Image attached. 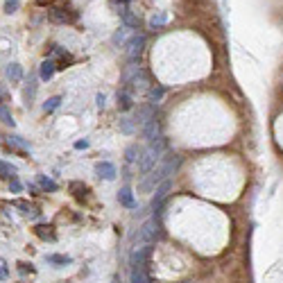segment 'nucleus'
Masks as SVG:
<instances>
[{
	"label": "nucleus",
	"instance_id": "f257e3e1",
	"mask_svg": "<svg viewBox=\"0 0 283 283\" xmlns=\"http://www.w3.org/2000/svg\"><path fill=\"white\" fill-rule=\"evenodd\" d=\"M123 50H125L127 61L138 63L140 55H143V50H145V34H143V32H134V34L129 37V41L125 43Z\"/></svg>",
	"mask_w": 283,
	"mask_h": 283
},
{
	"label": "nucleus",
	"instance_id": "f03ea898",
	"mask_svg": "<svg viewBox=\"0 0 283 283\" xmlns=\"http://www.w3.org/2000/svg\"><path fill=\"white\" fill-rule=\"evenodd\" d=\"M161 157H163V154L159 152V150H154L152 145H148V148L143 150V154H140V161H138V172L143 174H148V172H152L154 168H157V163L161 161Z\"/></svg>",
	"mask_w": 283,
	"mask_h": 283
},
{
	"label": "nucleus",
	"instance_id": "7ed1b4c3",
	"mask_svg": "<svg viewBox=\"0 0 283 283\" xmlns=\"http://www.w3.org/2000/svg\"><path fill=\"white\" fill-rule=\"evenodd\" d=\"M159 236V218H150L140 224L138 229V245H148V242H154Z\"/></svg>",
	"mask_w": 283,
	"mask_h": 283
},
{
	"label": "nucleus",
	"instance_id": "20e7f679",
	"mask_svg": "<svg viewBox=\"0 0 283 283\" xmlns=\"http://www.w3.org/2000/svg\"><path fill=\"white\" fill-rule=\"evenodd\" d=\"M95 174L100 179H104V182H114L118 170H116V165L111 161H100V163H95Z\"/></svg>",
	"mask_w": 283,
	"mask_h": 283
},
{
	"label": "nucleus",
	"instance_id": "39448f33",
	"mask_svg": "<svg viewBox=\"0 0 283 283\" xmlns=\"http://www.w3.org/2000/svg\"><path fill=\"white\" fill-rule=\"evenodd\" d=\"M170 188H172V182H170V179H165V182L159 184L157 190H154V197H152V208H159L161 204H163V199L168 197Z\"/></svg>",
	"mask_w": 283,
	"mask_h": 283
},
{
	"label": "nucleus",
	"instance_id": "423d86ee",
	"mask_svg": "<svg viewBox=\"0 0 283 283\" xmlns=\"http://www.w3.org/2000/svg\"><path fill=\"white\" fill-rule=\"evenodd\" d=\"M140 134H143V138L148 140V143H152V140H157L159 136H163V134H161V125H159V120H157V118L150 120V123L145 125L143 129H140Z\"/></svg>",
	"mask_w": 283,
	"mask_h": 283
},
{
	"label": "nucleus",
	"instance_id": "0eeeda50",
	"mask_svg": "<svg viewBox=\"0 0 283 283\" xmlns=\"http://www.w3.org/2000/svg\"><path fill=\"white\" fill-rule=\"evenodd\" d=\"M55 70H57V61L55 59H46L39 68V80L41 82H50L55 77Z\"/></svg>",
	"mask_w": 283,
	"mask_h": 283
},
{
	"label": "nucleus",
	"instance_id": "6e6552de",
	"mask_svg": "<svg viewBox=\"0 0 283 283\" xmlns=\"http://www.w3.org/2000/svg\"><path fill=\"white\" fill-rule=\"evenodd\" d=\"M116 12H118V16L123 18L125 27H129V30H138V18H136L134 14H131V9L127 7V5H125V7H118Z\"/></svg>",
	"mask_w": 283,
	"mask_h": 283
},
{
	"label": "nucleus",
	"instance_id": "1a4fd4ad",
	"mask_svg": "<svg viewBox=\"0 0 283 283\" xmlns=\"http://www.w3.org/2000/svg\"><path fill=\"white\" fill-rule=\"evenodd\" d=\"M116 100H118V109H120V111L134 109V95H131L127 89H120L118 95H116Z\"/></svg>",
	"mask_w": 283,
	"mask_h": 283
},
{
	"label": "nucleus",
	"instance_id": "9d476101",
	"mask_svg": "<svg viewBox=\"0 0 283 283\" xmlns=\"http://www.w3.org/2000/svg\"><path fill=\"white\" fill-rule=\"evenodd\" d=\"M143 150H145V148H140L138 143L127 145V150H125V161H127V163H138V161H140V154H143Z\"/></svg>",
	"mask_w": 283,
	"mask_h": 283
},
{
	"label": "nucleus",
	"instance_id": "9b49d317",
	"mask_svg": "<svg viewBox=\"0 0 283 283\" xmlns=\"http://www.w3.org/2000/svg\"><path fill=\"white\" fill-rule=\"evenodd\" d=\"M5 75H7V80H12L14 84H16V82L23 80V66H21V63H16V61L7 63V68H5Z\"/></svg>",
	"mask_w": 283,
	"mask_h": 283
},
{
	"label": "nucleus",
	"instance_id": "f8f14e48",
	"mask_svg": "<svg viewBox=\"0 0 283 283\" xmlns=\"http://www.w3.org/2000/svg\"><path fill=\"white\" fill-rule=\"evenodd\" d=\"M118 202L123 204L125 208H134L136 206V199H134V193H131L129 186H123L118 190Z\"/></svg>",
	"mask_w": 283,
	"mask_h": 283
},
{
	"label": "nucleus",
	"instance_id": "ddd939ff",
	"mask_svg": "<svg viewBox=\"0 0 283 283\" xmlns=\"http://www.w3.org/2000/svg\"><path fill=\"white\" fill-rule=\"evenodd\" d=\"M163 95H165V89L161 84H150V89H148V102L150 104H154L157 107L161 100H163Z\"/></svg>",
	"mask_w": 283,
	"mask_h": 283
},
{
	"label": "nucleus",
	"instance_id": "4468645a",
	"mask_svg": "<svg viewBox=\"0 0 283 283\" xmlns=\"http://www.w3.org/2000/svg\"><path fill=\"white\" fill-rule=\"evenodd\" d=\"M129 283H150L148 267H131L129 270Z\"/></svg>",
	"mask_w": 283,
	"mask_h": 283
},
{
	"label": "nucleus",
	"instance_id": "2eb2a0df",
	"mask_svg": "<svg viewBox=\"0 0 283 283\" xmlns=\"http://www.w3.org/2000/svg\"><path fill=\"white\" fill-rule=\"evenodd\" d=\"M46 263H50V265H55V267H63V265H70L73 258L68 256V254H48Z\"/></svg>",
	"mask_w": 283,
	"mask_h": 283
},
{
	"label": "nucleus",
	"instance_id": "dca6fc26",
	"mask_svg": "<svg viewBox=\"0 0 283 283\" xmlns=\"http://www.w3.org/2000/svg\"><path fill=\"white\" fill-rule=\"evenodd\" d=\"M127 41H129V27H125V25L118 27V30L114 32V37H111V43H114L116 48H120V46L125 48Z\"/></svg>",
	"mask_w": 283,
	"mask_h": 283
},
{
	"label": "nucleus",
	"instance_id": "f3484780",
	"mask_svg": "<svg viewBox=\"0 0 283 283\" xmlns=\"http://www.w3.org/2000/svg\"><path fill=\"white\" fill-rule=\"evenodd\" d=\"M118 127H120V131L123 134H127V136H134L136 134V120L134 118H120V123H118Z\"/></svg>",
	"mask_w": 283,
	"mask_h": 283
},
{
	"label": "nucleus",
	"instance_id": "a211bd4d",
	"mask_svg": "<svg viewBox=\"0 0 283 283\" xmlns=\"http://www.w3.org/2000/svg\"><path fill=\"white\" fill-rule=\"evenodd\" d=\"M0 120H3L7 127H14L16 125V120H14V116H12V111H9V107L5 104V102H0Z\"/></svg>",
	"mask_w": 283,
	"mask_h": 283
},
{
	"label": "nucleus",
	"instance_id": "6ab92c4d",
	"mask_svg": "<svg viewBox=\"0 0 283 283\" xmlns=\"http://www.w3.org/2000/svg\"><path fill=\"white\" fill-rule=\"evenodd\" d=\"M37 89H39V84H37V80H30V82H27V86H25V91H23V97H25V104H32V100H34V95H37Z\"/></svg>",
	"mask_w": 283,
	"mask_h": 283
},
{
	"label": "nucleus",
	"instance_id": "aec40b11",
	"mask_svg": "<svg viewBox=\"0 0 283 283\" xmlns=\"http://www.w3.org/2000/svg\"><path fill=\"white\" fill-rule=\"evenodd\" d=\"M16 172H18L16 165L0 161V177H3V179H14V177H16Z\"/></svg>",
	"mask_w": 283,
	"mask_h": 283
},
{
	"label": "nucleus",
	"instance_id": "412c9836",
	"mask_svg": "<svg viewBox=\"0 0 283 283\" xmlns=\"http://www.w3.org/2000/svg\"><path fill=\"white\" fill-rule=\"evenodd\" d=\"M37 182H39V186H41L43 190H48V193H57V188H59L50 177H46V174H39Z\"/></svg>",
	"mask_w": 283,
	"mask_h": 283
},
{
	"label": "nucleus",
	"instance_id": "4be33fe9",
	"mask_svg": "<svg viewBox=\"0 0 283 283\" xmlns=\"http://www.w3.org/2000/svg\"><path fill=\"white\" fill-rule=\"evenodd\" d=\"M61 107V95H55V97H50V100L43 104V111L46 114H52V111H57Z\"/></svg>",
	"mask_w": 283,
	"mask_h": 283
},
{
	"label": "nucleus",
	"instance_id": "5701e85b",
	"mask_svg": "<svg viewBox=\"0 0 283 283\" xmlns=\"http://www.w3.org/2000/svg\"><path fill=\"white\" fill-rule=\"evenodd\" d=\"M16 206L23 211V216L32 218V220H34V218H39V211H37V208H34V206H30V204H27V202H16Z\"/></svg>",
	"mask_w": 283,
	"mask_h": 283
},
{
	"label": "nucleus",
	"instance_id": "b1692460",
	"mask_svg": "<svg viewBox=\"0 0 283 283\" xmlns=\"http://www.w3.org/2000/svg\"><path fill=\"white\" fill-rule=\"evenodd\" d=\"M9 145H12V148H16V150H23V152H27V150H30V145L25 143V140L21 138V136H9Z\"/></svg>",
	"mask_w": 283,
	"mask_h": 283
},
{
	"label": "nucleus",
	"instance_id": "393cba45",
	"mask_svg": "<svg viewBox=\"0 0 283 283\" xmlns=\"http://www.w3.org/2000/svg\"><path fill=\"white\" fill-rule=\"evenodd\" d=\"M34 231H37V236L43 238V240H55V231H52V227H37Z\"/></svg>",
	"mask_w": 283,
	"mask_h": 283
},
{
	"label": "nucleus",
	"instance_id": "a878e982",
	"mask_svg": "<svg viewBox=\"0 0 283 283\" xmlns=\"http://www.w3.org/2000/svg\"><path fill=\"white\" fill-rule=\"evenodd\" d=\"M9 279V267H7V261H5L3 256H0V283Z\"/></svg>",
	"mask_w": 283,
	"mask_h": 283
},
{
	"label": "nucleus",
	"instance_id": "bb28decb",
	"mask_svg": "<svg viewBox=\"0 0 283 283\" xmlns=\"http://www.w3.org/2000/svg\"><path fill=\"white\" fill-rule=\"evenodd\" d=\"M21 5V0H5V14H14Z\"/></svg>",
	"mask_w": 283,
	"mask_h": 283
},
{
	"label": "nucleus",
	"instance_id": "cd10ccee",
	"mask_svg": "<svg viewBox=\"0 0 283 283\" xmlns=\"http://www.w3.org/2000/svg\"><path fill=\"white\" fill-rule=\"evenodd\" d=\"M9 190H12V193H21V190H23V184L18 182V177L9 179Z\"/></svg>",
	"mask_w": 283,
	"mask_h": 283
},
{
	"label": "nucleus",
	"instance_id": "c85d7f7f",
	"mask_svg": "<svg viewBox=\"0 0 283 283\" xmlns=\"http://www.w3.org/2000/svg\"><path fill=\"white\" fill-rule=\"evenodd\" d=\"M161 25H165V16H154L152 21H150V27H161Z\"/></svg>",
	"mask_w": 283,
	"mask_h": 283
},
{
	"label": "nucleus",
	"instance_id": "c756f323",
	"mask_svg": "<svg viewBox=\"0 0 283 283\" xmlns=\"http://www.w3.org/2000/svg\"><path fill=\"white\" fill-rule=\"evenodd\" d=\"M104 102H107L104 93H97V95H95V104H97V109H104Z\"/></svg>",
	"mask_w": 283,
	"mask_h": 283
},
{
	"label": "nucleus",
	"instance_id": "7c9ffc66",
	"mask_svg": "<svg viewBox=\"0 0 283 283\" xmlns=\"http://www.w3.org/2000/svg\"><path fill=\"white\" fill-rule=\"evenodd\" d=\"M86 148H89V140H77V143H75V150H86Z\"/></svg>",
	"mask_w": 283,
	"mask_h": 283
},
{
	"label": "nucleus",
	"instance_id": "2f4dec72",
	"mask_svg": "<svg viewBox=\"0 0 283 283\" xmlns=\"http://www.w3.org/2000/svg\"><path fill=\"white\" fill-rule=\"evenodd\" d=\"M127 3H129V0H111V7H116V9H118V7H125Z\"/></svg>",
	"mask_w": 283,
	"mask_h": 283
}]
</instances>
